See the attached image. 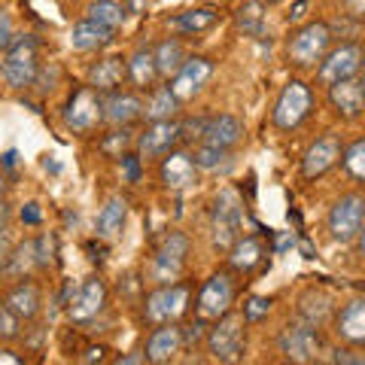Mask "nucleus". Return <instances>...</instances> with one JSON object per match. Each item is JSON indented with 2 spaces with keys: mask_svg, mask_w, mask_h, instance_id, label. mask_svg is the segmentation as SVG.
I'll use <instances>...</instances> for the list:
<instances>
[{
  "mask_svg": "<svg viewBox=\"0 0 365 365\" xmlns=\"http://www.w3.org/2000/svg\"><path fill=\"white\" fill-rule=\"evenodd\" d=\"M9 256H13V244H9V237L4 235V228H0V271H6Z\"/></svg>",
  "mask_w": 365,
  "mask_h": 365,
  "instance_id": "obj_44",
  "label": "nucleus"
},
{
  "mask_svg": "<svg viewBox=\"0 0 365 365\" xmlns=\"http://www.w3.org/2000/svg\"><path fill=\"white\" fill-rule=\"evenodd\" d=\"M137 362H146V353H137V356H119L116 365H137Z\"/></svg>",
  "mask_w": 365,
  "mask_h": 365,
  "instance_id": "obj_46",
  "label": "nucleus"
},
{
  "mask_svg": "<svg viewBox=\"0 0 365 365\" xmlns=\"http://www.w3.org/2000/svg\"><path fill=\"white\" fill-rule=\"evenodd\" d=\"M37 265V241H25L13 250V256H9V265H6V274H13V277H21L25 271H31Z\"/></svg>",
  "mask_w": 365,
  "mask_h": 365,
  "instance_id": "obj_33",
  "label": "nucleus"
},
{
  "mask_svg": "<svg viewBox=\"0 0 365 365\" xmlns=\"http://www.w3.org/2000/svg\"><path fill=\"white\" fill-rule=\"evenodd\" d=\"M216 71V64L207 58V55H192V58L182 61L180 71L170 76V88L180 101H192L198 91L210 83V76Z\"/></svg>",
  "mask_w": 365,
  "mask_h": 365,
  "instance_id": "obj_16",
  "label": "nucleus"
},
{
  "mask_svg": "<svg viewBox=\"0 0 365 365\" xmlns=\"http://www.w3.org/2000/svg\"><path fill=\"white\" fill-rule=\"evenodd\" d=\"M86 362H95V359H104V347H91L88 356H83Z\"/></svg>",
  "mask_w": 365,
  "mask_h": 365,
  "instance_id": "obj_47",
  "label": "nucleus"
},
{
  "mask_svg": "<svg viewBox=\"0 0 365 365\" xmlns=\"http://www.w3.org/2000/svg\"><path fill=\"white\" fill-rule=\"evenodd\" d=\"M237 295V283L232 271H213L198 289V302H195V314L207 323V319H220L232 311Z\"/></svg>",
  "mask_w": 365,
  "mask_h": 365,
  "instance_id": "obj_8",
  "label": "nucleus"
},
{
  "mask_svg": "<svg viewBox=\"0 0 365 365\" xmlns=\"http://www.w3.org/2000/svg\"><path fill=\"white\" fill-rule=\"evenodd\" d=\"M268 314H271V299L268 295H250L247 304H244L247 323H259V319H265Z\"/></svg>",
  "mask_w": 365,
  "mask_h": 365,
  "instance_id": "obj_38",
  "label": "nucleus"
},
{
  "mask_svg": "<svg viewBox=\"0 0 365 365\" xmlns=\"http://www.w3.org/2000/svg\"><path fill=\"white\" fill-rule=\"evenodd\" d=\"M180 110V98L174 95V88L170 86H162L155 88L150 101H146V110H143V119L150 122H162V119H174Z\"/></svg>",
  "mask_w": 365,
  "mask_h": 365,
  "instance_id": "obj_30",
  "label": "nucleus"
},
{
  "mask_svg": "<svg viewBox=\"0 0 365 365\" xmlns=\"http://www.w3.org/2000/svg\"><path fill=\"white\" fill-rule=\"evenodd\" d=\"M329 359H332V362H344V365H365V356H362V353L350 350V347H335Z\"/></svg>",
  "mask_w": 365,
  "mask_h": 365,
  "instance_id": "obj_41",
  "label": "nucleus"
},
{
  "mask_svg": "<svg viewBox=\"0 0 365 365\" xmlns=\"http://www.w3.org/2000/svg\"><path fill=\"white\" fill-rule=\"evenodd\" d=\"M16 40V34H13V19H9V13L4 6H0V49H9Z\"/></svg>",
  "mask_w": 365,
  "mask_h": 365,
  "instance_id": "obj_40",
  "label": "nucleus"
},
{
  "mask_svg": "<svg viewBox=\"0 0 365 365\" xmlns=\"http://www.w3.org/2000/svg\"><path fill=\"white\" fill-rule=\"evenodd\" d=\"M43 220V213H40V204H25V207H21V222H28V225H37Z\"/></svg>",
  "mask_w": 365,
  "mask_h": 365,
  "instance_id": "obj_43",
  "label": "nucleus"
},
{
  "mask_svg": "<svg viewBox=\"0 0 365 365\" xmlns=\"http://www.w3.org/2000/svg\"><path fill=\"white\" fill-rule=\"evenodd\" d=\"M192 302V289L189 283H162L158 289H153L143 299V323L150 326H165V323H177V319L189 311Z\"/></svg>",
  "mask_w": 365,
  "mask_h": 365,
  "instance_id": "obj_4",
  "label": "nucleus"
},
{
  "mask_svg": "<svg viewBox=\"0 0 365 365\" xmlns=\"http://www.w3.org/2000/svg\"><path fill=\"white\" fill-rule=\"evenodd\" d=\"M86 19L98 21V25H104L110 31H119L125 25V19H128V6L119 4V0H91L86 6Z\"/></svg>",
  "mask_w": 365,
  "mask_h": 365,
  "instance_id": "obj_28",
  "label": "nucleus"
},
{
  "mask_svg": "<svg viewBox=\"0 0 365 365\" xmlns=\"http://www.w3.org/2000/svg\"><path fill=\"white\" fill-rule=\"evenodd\" d=\"M262 4H268V6H277V4H283V0H262Z\"/></svg>",
  "mask_w": 365,
  "mask_h": 365,
  "instance_id": "obj_54",
  "label": "nucleus"
},
{
  "mask_svg": "<svg viewBox=\"0 0 365 365\" xmlns=\"http://www.w3.org/2000/svg\"><path fill=\"white\" fill-rule=\"evenodd\" d=\"M241 140H244V122L237 116H232V113H220V116H210L207 122H204L201 143L222 146V150H235Z\"/></svg>",
  "mask_w": 365,
  "mask_h": 365,
  "instance_id": "obj_19",
  "label": "nucleus"
},
{
  "mask_svg": "<svg viewBox=\"0 0 365 365\" xmlns=\"http://www.w3.org/2000/svg\"><path fill=\"white\" fill-rule=\"evenodd\" d=\"M125 220H128V201L113 195L104 207L98 210V222H95L98 237H116L125 228Z\"/></svg>",
  "mask_w": 365,
  "mask_h": 365,
  "instance_id": "obj_27",
  "label": "nucleus"
},
{
  "mask_svg": "<svg viewBox=\"0 0 365 365\" xmlns=\"http://www.w3.org/2000/svg\"><path fill=\"white\" fill-rule=\"evenodd\" d=\"M341 165H344V170L353 180L365 182V137H356V140L347 146L344 155H341Z\"/></svg>",
  "mask_w": 365,
  "mask_h": 365,
  "instance_id": "obj_34",
  "label": "nucleus"
},
{
  "mask_svg": "<svg viewBox=\"0 0 365 365\" xmlns=\"http://www.w3.org/2000/svg\"><path fill=\"white\" fill-rule=\"evenodd\" d=\"M6 189H9V182H6V177L0 174V201H4V195H6Z\"/></svg>",
  "mask_w": 365,
  "mask_h": 365,
  "instance_id": "obj_52",
  "label": "nucleus"
},
{
  "mask_svg": "<svg viewBox=\"0 0 365 365\" xmlns=\"http://www.w3.org/2000/svg\"><path fill=\"white\" fill-rule=\"evenodd\" d=\"M335 332L341 341H347V344L365 347V302L362 299H350L335 314Z\"/></svg>",
  "mask_w": 365,
  "mask_h": 365,
  "instance_id": "obj_24",
  "label": "nucleus"
},
{
  "mask_svg": "<svg viewBox=\"0 0 365 365\" xmlns=\"http://www.w3.org/2000/svg\"><path fill=\"white\" fill-rule=\"evenodd\" d=\"M314 110V91L304 79H289L287 86L280 88L277 101H274V110H271V122L274 128L280 131H295L299 125L307 122Z\"/></svg>",
  "mask_w": 365,
  "mask_h": 365,
  "instance_id": "obj_3",
  "label": "nucleus"
},
{
  "mask_svg": "<svg viewBox=\"0 0 365 365\" xmlns=\"http://www.w3.org/2000/svg\"><path fill=\"white\" fill-rule=\"evenodd\" d=\"M362 64H365V46L341 43V46H335V49H329L326 58L319 61L317 83L329 88L335 83H344V79H356L362 73Z\"/></svg>",
  "mask_w": 365,
  "mask_h": 365,
  "instance_id": "obj_9",
  "label": "nucleus"
},
{
  "mask_svg": "<svg viewBox=\"0 0 365 365\" xmlns=\"http://www.w3.org/2000/svg\"><path fill=\"white\" fill-rule=\"evenodd\" d=\"M265 244H262L259 235H247L237 237V241L228 247V268L237 274H253L256 268L265 265Z\"/></svg>",
  "mask_w": 365,
  "mask_h": 365,
  "instance_id": "obj_21",
  "label": "nucleus"
},
{
  "mask_svg": "<svg viewBox=\"0 0 365 365\" xmlns=\"http://www.w3.org/2000/svg\"><path fill=\"white\" fill-rule=\"evenodd\" d=\"M237 28H241L244 34H259L262 31V0L237 9Z\"/></svg>",
  "mask_w": 365,
  "mask_h": 365,
  "instance_id": "obj_36",
  "label": "nucleus"
},
{
  "mask_svg": "<svg viewBox=\"0 0 365 365\" xmlns=\"http://www.w3.org/2000/svg\"><path fill=\"white\" fill-rule=\"evenodd\" d=\"M155 64H158V76H174L180 67H182V61L189 58L186 55V49H182V43L177 40V37H170V40H162L155 46Z\"/></svg>",
  "mask_w": 365,
  "mask_h": 365,
  "instance_id": "obj_31",
  "label": "nucleus"
},
{
  "mask_svg": "<svg viewBox=\"0 0 365 365\" xmlns=\"http://www.w3.org/2000/svg\"><path fill=\"white\" fill-rule=\"evenodd\" d=\"M113 37H116V31H110L104 25H98V21H76L73 31H71V46L76 52H101L107 49V46L113 43Z\"/></svg>",
  "mask_w": 365,
  "mask_h": 365,
  "instance_id": "obj_26",
  "label": "nucleus"
},
{
  "mask_svg": "<svg viewBox=\"0 0 365 365\" xmlns=\"http://www.w3.org/2000/svg\"><path fill=\"white\" fill-rule=\"evenodd\" d=\"M216 16L213 9H186V13H180L174 19H168V25L180 31V34H201V31H207L216 25Z\"/></svg>",
  "mask_w": 365,
  "mask_h": 365,
  "instance_id": "obj_32",
  "label": "nucleus"
},
{
  "mask_svg": "<svg viewBox=\"0 0 365 365\" xmlns=\"http://www.w3.org/2000/svg\"><path fill=\"white\" fill-rule=\"evenodd\" d=\"M4 304L9 307V311H16L21 319H34L43 307V289L34 280H19L16 287L6 292Z\"/></svg>",
  "mask_w": 365,
  "mask_h": 365,
  "instance_id": "obj_25",
  "label": "nucleus"
},
{
  "mask_svg": "<svg viewBox=\"0 0 365 365\" xmlns=\"http://www.w3.org/2000/svg\"><path fill=\"white\" fill-rule=\"evenodd\" d=\"M125 79H128V61L122 55H107L88 67V86L107 95V91H116Z\"/></svg>",
  "mask_w": 365,
  "mask_h": 365,
  "instance_id": "obj_23",
  "label": "nucleus"
},
{
  "mask_svg": "<svg viewBox=\"0 0 365 365\" xmlns=\"http://www.w3.org/2000/svg\"><path fill=\"white\" fill-rule=\"evenodd\" d=\"M158 76V64H155V52L153 49H134L128 58V79L137 88H150Z\"/></svg>",
  "mask_w": 365,
  "mask_h": 365,
  "instance_id": "obj_29",
  "label": "nucleus"
},
{
  "mask_svg": "<svg viewBox=\"0 0 365 365\" xmlns=\"http://www.w3.org/2000/svg\"><path fill=\"white\" fill-rule=\"evenodd\" d=\"M186 256H189V237L182 232H168L162 237V244L155 247V256H153V283H177L186 271Z\"/></svg>",
  "mask_w": 365,
  "mask_h": 365,
  "instance_id": "obj_11",
  "label": "nucleus"
},
{
  "mask_svg": "<svg viewBox=\"0 0 365 365\" xmlns=\"http://www.w3.org/2000/svg\"><path fill=\"white\" fill-rule=\"evenodd\" d=\"M210 359L216 362H237L244 356V344H247V317L244 314H232L213 319V329H207L204 335Z\"/></svg>",
  "mask_w": 365,
  "mask_h": 365,
  "instance_id": "obj_1",
  "label": "nucleus"
},
{
  "mask_svg": "<svg viewBox=\"0 0 365 365\" xmlns=\"http://www.w3.org/2000/svg\"><path fill=\"white\" fill-rule=\"evenodd\" d=\"M329 104H332V110L341 119L347 122L359 119L365 113V95H362L359 79H344V83L329 86Z\"/></svg>",
  "mask_w": 365,
  "mask_h": 365,
  "instance_id": "obj_22",
  "label": "nucleus"
},
{
  "mask_svg": "<svg viewBox=\"0 0 365 365\" xmlns=\"http://www.w3.org/2000/svg\"><path fill=\"white\" fill-rule=\"evenodd\" d=\"M122 165H125V174H128L131 182L140 180V155H125Z\"/></svg>",
  "mask_w": 365,
  "mask_h": 365,
  "instance_id": "obj_42",
  "label": "nucleus"
},
{
  "mask_svg": "<svg viewBox=\"0 0 365 365\" xmlns=\"http://www.w3.org/2000/svg\"><path fill=\"white\" fill-rule=\"evenodd\" d=\"M241 225H244V201L235 189H222L213 198V210H210V232H213V247L228 250L237 237H241Z\"/></svg>",
  "mask_w": 365,
  "mask_h": 365,
  "instance_id": "obj_6",
  "label": "nucleus"
},
{
  "mask_svg": "<svg viewBox=\"0 0 365 365\" xmlns=\"http://www.w3.org/2000/svg\"><path fill=\"white\" fill-rule=\"evenodd\" d=\"M4 220H6V204L0 201V228H4Z\"/></svg>",
  "mask_w": 365,
  "mask_h": 365,
  "instance_id": "obj_53",
  "label": "nucleus"
},
{
  "mask_svg": "<svg viewBox=\"0 0 365 365\" xmlns=\"http://www.w3.org/2000/svg\"><path fill=\"white\" fill-rule=\"evenodd\" d=\"M21 335V317L0 304V341H16Z\"/></svg>",
  "mask_w": 365,
  "mask_h": 365,
  "instance_id": "obj_37",
  "label": "nucleus"
},
{
  "mask_svg": "<svg viewBox=\"0 0 365 365\" xmlns=\"http://www.w3.org/2000/svg\"><path fill=\"white\" fill-rule=\"evenodd\" d=\"M104 307H107V287H104V280H98V277H88L83 280L79 287L73 289V295L67 299V317L73 319V323H91L95 317L104 314Z\"/></svg>",
  "mask_w": 365,
  "mask_h": 365,
  "instance_id": "obj_15",
  "label": "nucleus"
},
{
  "mask_svg": "<svg viewBox=\"0 0 365 365\" xmlns=\"http://www.w3.org/2000/svg\"><path fill=\"white\" fill-rule=\"evenodd\" d=\"M104 122V95L91 86H79L64 107V125L73 134H88Z\"/></svg>",
  "mask_w": 365,
  "mask_h": 365,
  "instance_id": "obj_10",
  "label": "nucleus"
},
{
  "mask_svg": "<svg viewBox=\"0 0 365 365\" xmlns=\"http://www.w3.org/2000/svg\"><path fill=\"white\" fill-rule=\"evenodd\" d=\"M295 244V237H292V232L287 235V237H277V253H280V250H287V247H292Z\"/></svg>",
  "mask_w": 365,
  "mask_h": 365,
  "instance_id": "obj_48",
  "label": "nucleus"
},
{
  "mask_svg": "<svg viewBox=\"0 0 365 365\" xmlns=\"http://www.w3.org/2000/svg\"><path fill=\"white\" fill-rule=\"evenodd\" d=\"M158 180L162 186L170 189V192H186L198 182V165L192 153H182V150H170L162 165H158Z\"/></svg>",
  "mask_w": 365,
  "mask_h": 365,
  "instance_id": "obj_17",
  "label": "nucleus"
},
{
  "mask_svg": "<svg viewBox=\"0 0 365 365\" xmlns=\"http://www.w3.org/2000/svg\"><path fill=\"white\" fill-rule=\"evenodd\" d=\"M180 140H182V125L177 119H162V122L146 125L140 137L134 140V146H137V155L140 158L155 162V158H165Z\"/></svg>",
  "mask_w": 365,
  "mask_h": 365,
  "instance_id": "obj_13",
  "label": "nucleus"
},
{
  "mask_svg": "<svg viewBox=\"0 0 365 365\" xmlns=\"http://www.w3.org/2000/svg\"><path fill=\"white\" fill-rule=\"evenodd\" d=\"M356 244H359V256L365 259V225H362V232H359V237H356Z\"/></svg>",
  "mask_w": 365,
  "mask_h": 365,
  "instance_id": "obj_51",
  "label": "nucleus"
},
{
  "mask_svg": "<svg viewBox=\"0 0 365 365\" xmlns=\"http://www.w3.org/2000/svg\"><path fill=\"white\" fill-rule=\"evenodd\" d=\"M143 110L146 104L140 98L134 95V91H107L104 95V122L110 125H131L137 119H143Z\"/></svg>",
  "mask_w": 365,
  "mask_h": 365,
  "instance_id": "obj_20",
  "label": "nucleus"
},
{
  "mask_svg": "<svg viewBox=\"0 0 365 365\" xmlns=\"http://www.w3.org/2000/svg\"><path fill=\"white\" fill-rule=\"evenodd\" d=\"M186 344L182 338V329L177 323H165V326H153V335L146 341V362H155V365H165L170 359H177V353Z\"/></svg>",
  "mask_w": 365,
  "mask_h": 365,
  "instance_id": "obj_18",
  "label": "nucleus"
},
{
  "mask_svg": "<svg viewBox=\"0 0 365 365\" xmlns=\"http://www.w3.org/2000/svg\"><path fill=\"white\" fill-rule=\"evenodd\" d=\"M359 86H362V95H365V71H362V76H359Z\"/></svg>",
  "mask_w": 365,
  "mask_h": 365,
  "instance_id": "obj_55",
  "label": "nucleus"
},
{
  "mask_svg": "<svg viewBox=\"0 0 365 365\" xmlns=\"http://www.w3.org/2000/svg\"><path fill=\"white\" fill-rule=\"evenodd\" d=\"M277 347L292 362H314L319 356V350H323V335L307 319H292V323L283 326Z\"/></svg>",
  "mask_w": 365,
  "mask_h": 365,
  "instance_id": "obj_12",
  "label": "nucleus"
},
{
  "mask_svg": "<svg viewBox=\"0 0 365 365\" xmlns=\"http://www.w3.org/2000/svg\"><path fill=\"white\" fill-rule=\"evenodd\" d=\"M16 158H19V153H16V150H9V153L4 155V168H16Z\"/></svg>",
  "mask_w": 365,
  "mask_h": 365,
  "instance_id": "obj_49",
  "label": "nucleus"
},
{
  "mask_svg": "<svg viewBox=\"0 0 365 365\" xmlns=\"http://www.w3.org/2000/svg\"><path fill=\"white\" fill-rule=\"evenodd\" d=\"M128 143H131V134L122 128V131H113V134H110V137H107V140L101 143V146H104V153L116 155V153H119V146H122V150H128Z\"/></svg>",
  "mask_w": 365,
  "mask_h": 365,
  "instance_id": "obj_39",
  "label": "nucleus"
},
{
  "mask_svg": "<svg viewBox=\"0 0 365 365\" xmlns=\"http://www.w3.org/2000/svg\"><path fill=\"white\" fill-rule=\"evenodd\" d=\"M329 235H332L335 244H353L365 225V198L359 192H344L326 216Z\"/></svg>",
  "mask_w": 365,
  "mask_h": 365,
  "instance_id": "obj_7",
  "label": "nucleus"
},
{
  "mask_svg": "<svg viewBox=\"0 0 365 365\" xmlns=\"http://www.w3.org/2000/svg\"><path fill=\"white\" fill-rule=\"evenodd\" d=\"M344 6H347V16H365V0H344Z\"/></svg>",
  "mask_w": 365,
  "mask_h": 365,
  "instance_id": "obj_45",
  "label": "nucleus"
},
{
  "mask_svg": "<svg viewBox=\"0 0 365 365\" xmlns=\"http://www.w3.org/2000/svg\"><path fill=\"white\" fill-rule=\"evenodd\" d=\"M37 73H40V58H37V37H16L13 46L6 49L4 55V64H0V76L9 88H31L37 83Z\"/></svg>",
  "mask_w": 365,
  "mask_h": 365,
  "instance_id": "obj_2",
  "label": "nucleus"
},
{
  "mask_svg": "<svg viewBox=\"0 0 365 365\" xmlns=\"http://www.w3.org/2000/svg\"><path fill=\"white\" fill-rule=\"evenodd\" d=\"M329 46H332V25L329 21H307L289 37L287 55L295 67H317L326 58Z\"/></svg>",
  "mask_w": 365,
  "mask_h": 365,
  "instance_id": "obj_5",
  "label": "nucleus"
},
{
  "mask_svg": "<svg viewBox=\"0 0 365 365\" xmlns=\"http://www.w3.org/2000/svg\"><path fill=\"white\" fill-rule=\"evenodd\" d=\"M192 158H195L198 170H216L222 168L228 158H232V150H222V146H210V143H201L195 153H192Z\"/></svg>",
  "mask_w": 365,
  "mask_h": 365,
  "instance_id": "obj_35",
  "label": "nucleus"
},
{
  "mask_svg": "<svg viewBox=\"0 0 365 365\" xmlns=\"http://www.w3.org/2000/svg\"><path fill=\"white\" fill-rule=\"evenodd\" d=\"M341 155H344V146H341V137L335 131H326L319 134L317 140L307 146L304 155H302V177L304 180H319L332 170Z\"/></svg>",
  "mask_w": 365,
  "mask_h": 365,
  "instance_id": "obj_14",
  "label": "nucleus"
},
{
  "mask_svg": "<svg viewBox=\"0 0 365 365\" xmlns=\"http://www.w3.org/2000/svg\"><path fill=\"white\" fill-rule=\"evenodd\" d=\"M0 362H9V365H19V356H9V350H0Z\"/></svg>",
  "mask_w": 365,
  "mask_h": 365,
  "instance_id": "obj_50",
  "label": "nucleus"
}]
</instances>
